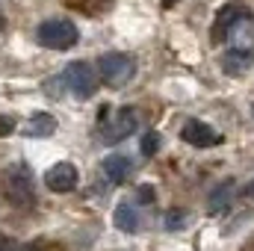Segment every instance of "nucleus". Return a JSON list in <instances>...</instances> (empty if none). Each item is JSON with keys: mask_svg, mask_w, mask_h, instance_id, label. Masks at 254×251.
Masks as SVG:
<instances>
[{"mask_svg": "<svg viewBox=\"0 0 254 251\" xmlns=\"http://www.w3.org/2000/svg\"><path fill=\"white\" fill-rule=\"evenodd\" d=\"M36 42L42 48H48V51H71L80 42V30L68 18H51V21H42L39 24Z\"/></svg>", "mask_w": 254, "mask_h": 251, "instance_id": "nucleus-1", "label": "nucleus"}, {"mask_svg": "<svg viewBox=\"0 0 254 251\" xmlns=\"http://www.w3.org/2000/svg\"><path fill=\"white\" fill-rule=\"evenodd\" d=\"M98 71H101V80H104V83H110L113 89H122L127 80H133L136 63H133V57H127V54H104V57L98 60Z\"/></svg>", "mask_w": 254, "mask_h": 251, "instance_id": "nucleus-2", "label": "nucleus"}, {"mask_svg": "<svg viewBox=\"0 0 254 251\" xmlns=\"http://www.w3.org/2000/svg\"><path fill=\"white\" fill-rule=\"evenodd\" d=\"M63 83L80 101H86V98H92L98 92V77H95V68L89 63H71L63 71Z\"/></svg>", "mask_w": 254, "mask_h": 251, "instance_id": "nucleus-3", "label": "nucleus"}, {"mask_svg": "<svg viewBox=\"0 0 254 251\" xmlns=\"http://www.w3.org/2000/svg\"><path fill=\"white\" fill-rule=\"evenodd\" d=\"M181 136H184V142H190L192 148H216L222 142V133H216L210 125H204L198 119L187 122L184 130H181Z\"/></svg>", "mask_w": 254, "mask_h": 251, "instance_id": "nucleus-4", "label": "nucleus"}, {"mask_svg": "<svg viewBox=\"0 0 254 251\" xmlns=\"http://www.w3.org/2000/svg\"><path fill=\"white\" fill-rule=\"evenodd\" d=\"M45 184H48V189H54V192H71V189L77 187V169L71 163H57V166L48 169Z\"/></svg>", "mask_w": 254, "mask_h": 251, "instance_id": "nucleus-5", "label": "nucleus"}, {"mask_svg": "<svg viewBox=\"0 0 254 251\" xmlns=\"http://www.w3.org/2000/svg\"><path fill=\"white\" fill-rule=\"evenodd\" d=\"M136 130V116H133V110H122L119 113V119L113 122V125L104 127V133H101V139L107 142V145H116V142H122V139H127L130 133Z\"/></svg>", "mask_w": 254, "mask_h": 251, "instance_id": "nucleus-6", "label": "nucleus"}, {"mask_svg": "<svg viewBox=\"0 0 254 251\" xmlns=\"http://www.w3.org/2000/svg\"><path fill=\"white\" fill-rule=\"evenodd\" d=\"M113 222H116L119 231H125V234H136V231L142 228L139 204H133V201H122V204L116 207V213H113Z\"/></svg>", "mask_w": 254, "mask_h": 251, "instance_id": "nucleus-7", "label": "nucleus"}, {"mask_svg": "<svg viewBox=\"0 0 254 251\" xmlns=\"http://www.w3.org/2000/svg\"><path fill=\"white\" fill-rule=\"evenodd\" d=\"M246 15H249V12H246V9H240V6H225V9L219 12V21H216V36H225V39H228V36H231V30H234Z\"/></svg>", "mask_w": 254, "mask_h": 251, "instance_id": "nucleus-8", "label": "nucleus"}, {"mask_svg": "<svg viewBox=\"0 0 254 251\" xmlns=\"http://www.w3.org/2000/svg\"><path fill=\"white\" fill-rule=\"evenodd\" d=\"M130 169H133V163L127 160L125 154H113V157L104 160V175H107L113 184H122L127 175H130Z\"/></svg>", "mask_w": 254, "mask_h": 251, "instance_id": "nucleus-9", "label": "nucleus"}, {"mask_svg": "<svg viewBox=\"0 0 254 251\" xmlns=\"http://www.w3.org/2000/svg\"><path fill=\"white\" fill-rule=\"evenodd\" d=\"M27 136H36V139H45V136H51V133H57V119L51 116V113H36L30 122H27V130H24Z\"/></svg>", "mask_w": 254, "mask_h": 251, "instance_id": "nucleus-10", "label": "nucleus"}, {"mask_svg": "<svg viewBox=\"0 0 254 251\" xmlns=\"http://www.w3.org/2000/svg\"><path fill=\"white\" fill-rule=\"evenodd\" d=\"M222 65H225L228 74H243V71L252 65V57H246V54H240V51H228L225 60H222Z\"/></svg>", "mask_w": 254, "mask_h": 251, "instance_id": "nucleus-11", "label": "nucleus"}, {"mask_svg": "<svg viewBox=\"0 0 254 251\" xmlns=\"http://www.w3.org/2000/svg\"><path fill=\"white\" fill-rule=\"evenodd\" d=\"M231 192H234V184H225V187H219L213 195H210V213H219V210H225L228 204H231Z\"/></svg>", "mask_w": 254, "mask_h": 251, "instance_id": "nucleus-12", "label": "nucleus"}, {"mask_svg": "<svg viewBox=\"0 0 254 251\" xmlns=\"http://www.w3.org/2000/svg\"><path fill=\"white\" fill-rule=\"evenodd\" d=\"M187 219H190V216H187L184 210H172V213H166V228H169V231H181V228L187 225Z\"/></svg>", "mask_w": 254, "mask_h": 251, "instance_id": "nucleus-13", "label": "nucleus"}, {"mask_svg": "<svg viewBox=\"0 0 254 251\" xmlns=\"http://www.w3.org/2000/svg\"><path fill=\"white\" fill-rule=\"evenodd\" d=\"M160 151V136L157 133H145L142 136V154H157Z\"/></svg>", "mask_w": 254, "mask_h": 251, "instance_id": "nucleus-14", "label": "nucleus"}, {"mask_svg": "<svg viewBox=\"0 0 254 251\" xmlns=\"http://www.w3.org/2000/svg\"><path fill=\"white\" fill-rule=\"evenodd\" d=\"M12 130H15V122L9 116H0V136H9Z\"/></svg>", "mask_w": 254, "mask_h": 251, "instance_id": "nucleus-15", "label": "nucleus"}, {"mask_svg": "<svg viewBox=\"0 0 254 251\" xmlns=\"http://www.w3.org/2000/svg\"><path fill=\"white\" fill-rule=\"evenodd\" d=\"M139 198L151 201V198H154V189H151V187H142V189H139Z\"/></svg>", "mask_w": 254, "mask_h": 251, "instance_id": "nucleus-16", "label": "nucleus"}, {"mask_svg": "<svg viewBox=\"0 0 254 251\" xmlns=\"http://www.w3.org/2000/svg\"><path fill=\"white\" fill-rule=\"evenodd\" d=\"M246 195H252V198H254V181L249 184V187H246Z\"/></svg>", "mask_w": 254, "mask_h": 251, "instance_id": "nucleus-17", "label": "nucleus"}, {"mask_svg": "<svg viewBox=\"0 0 254 251\" xmlns=\"http://www.w3.org/2000/svg\"><path fill=\"white\" fill-rule=\"evenodd\" d=\"M172 3H175V0H163V6H172Z\"/></svg>", "mask_w": 254, "mask_h": 251, "instance_id": "nucleus-18", "label": "nucleus"}, {"mask_svg": "<svg viewBox=\"0 0 254 251\" xmlns=\"http://www.w3.org/2000/svg\"><path fill=\"white\" fill-rule=\"evenodd\" d=\"M21 251H33V249H21Z\"/></svg>", "mask_w": 254, "mask_h": 251, "instance_id": "nucleus-19", "label": "nucleus"}, {"mask_svg": "<svg viewBox=\"0 0 254 251\" xmlns=\"http://www.w3.org/2000/svg\"><path fill=\"white\" fill-rule=\"evenodd\" d=\"M0 24H3V21H0Z\"/></svg>", "mask_w": 254, "mask_h": 251, "instance_id": "nucleus-20", "label": "nucleus"}]
</instances>
